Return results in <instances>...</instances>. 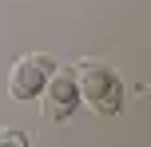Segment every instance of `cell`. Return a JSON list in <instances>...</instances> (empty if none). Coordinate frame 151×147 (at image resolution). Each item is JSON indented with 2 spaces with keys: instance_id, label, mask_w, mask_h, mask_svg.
<instances>
[{
  "instance_id": "cell-4",
  "label": "cell",
  "mask_w": 151,
  "mask_h": 147,
  "mask_svg": "<svg viewBox=\"0 0 151 147\" xmlns=\"http://www.w3.org/2000/svg\"><path fill=\"white\" fill-rule=\"evenodd\" d=\"M0 147H32V135L24 127H0Z\"/></svg>"
},
{
  "instance_id": "cell-1",
  "label": "cell",
  "mask_w": 151,
  "mask_h": 147,
  "mask_svg": "<svg viewBox=\"0 0 151 147\" xmlns=\"http://www.w3.org/2000/svg\"><path fill=\"white\" fill-rule=\"evenodd\" d=\"M76 87H80V103L96 115H119L123 111V76L119 68L104 60H80L72 68Z\"/></svg>"
},
{
  "instance_id": "cell-2",
  "label": "cell",
  "mask_w": 151,
  "mask_h": 147,
  "mask_svg": "<svg viewBox=\"0 0 151 147\" xmlns=\"http://www.w3.org/2000/svg\"><path fill=\"white\" fill-rule=\"evenodd\" d=\"M60 68V64L52 60L48 52H24L20 60L12 64V72H8V95H12L16 103H36L40 92H44L48 76Z\"/></svg>"
},
{
  "instance_id": "cell-3",
  "label": "cell",
  "mask_w": 151,
  "mask_h": 147,
  "mask_svg": "<svg viewBox=\"0 0 151 147\" xmlns=\"http://www.w3.org/2000/svg\"><path fill=\"white\" fill-rule=\"evenodd\" d=\"M40 100H44V111L52 119H72L76 111H80V87H76V76L72 68H56L52 76H48L44 92H40Z\"/></svg>"
}]
</instances>
